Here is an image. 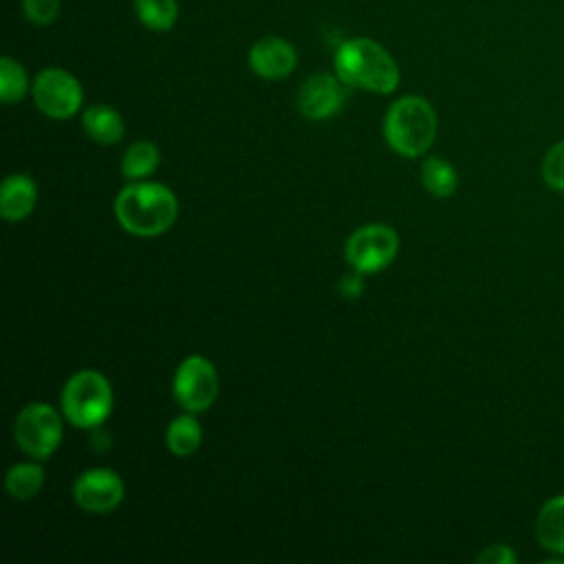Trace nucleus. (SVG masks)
<instances>
[{
	"instance_id": "nucleus-1",
	"label": "nucleus",
	"mask_w": 564,
	"mask_h": 564,
	"mask_svg": "<svg viewBox=\"0 0 564 564\" xmlns=\"http://www.w3.org/2000/svg\"><path fill=\"white\" fill-rule=\"evenodd\" d=\"M115 216L128 234L152 238L165 234L174 225L178 200L174 192L161 183L137 181L117 194Z\"/></svg>"
},
{
	"instance_id": "nucleus-2",
	"label": "nucleus",
	"mask_w": 564,
	"mask_h": 564,
	"mask_svg": "<svg viewBox=\"0 0 564 564\" xmlns=\"http://www.w3.org/2000/svg\"><path fill=\"white\" fill-rule=\"evenodd\" d=\"M335 73L348 88L390 95L399 86V66L392 55L370 37H352L335 51Z\"/></svg>"
},
{
	"instance_id": "nucleus-3",
	"label": "nucleus",
	"mask_w": 564,
	"mask_h": 564,
	"mask_svg": "<svg viewBox=\"0 0 564 564\" xmlns=\"http://www.w3.org/2000/svg\"><path fill=\"white\" fill-rule=\"evenodd\" d=\"M436 112L432 104L419 95L397 99L383 117L386 143L403 156H421L436 137Z\"/></svg>"
},
{
	"instance_id": "nucleus-4",
	"label": "nucleus",
	"mask_w": 564,
	"mask_h": 564,
	"mask_svg": "<svg viewBox=\"0 0 564 564\" xmlns=\"http://www.w3.org/2000/svg\"><path fill=\"white\" fill-rule=\"evenodd\" d=\"M110 410L112 388L101 372L79 370L64 383L62 412L75 427H97L108 419Z\"/></svg>"
},
{
	"instance_id": "nucleus-5",
	"label": "nucleus",
	"mask_w": 564,
	"mask_h": 564,
	"mask_svg": "<svg viewBox=\"0 0 564 564\" xmlns=\"http://www.w3.org/2000/svg\"><path fill=\"white\" fill-rule=\"evenodd\" d=\"M62 419L53 405L35 401L22 408L13 423L15 443L31 458H48L62 443Z\"/></svg>"
},
{
	"instance_id": "nucleus-6",
	"label": "nucleus",
	"mask_w": 564,
	"mask_h": 564,
	"mask_svg": "<svg viewBox=\"0 0 564 564\" xmlns=\"http://www.w3.org/2000/svg\"><path fill=\"white\" fill-rule=\"evenodd\" d=\"M399 251V236L390 225L372 223L352 231L346 240L344 256L357 273L383 271Z\"/></svg>"
},
{
	"instance_id": "nucleus-7",
	"label": "nucleus",
	"mask_w": 564,
	"mask_h": 564,
	"mask_svg": "<svg viewBox=\"0 0 564 564\" xmlns=\"http://www.w3.org/2000/svg\"><path fill=\"white\" fill-rule=\"evenodd\" d=\"M33 101L51 119H70L82 108V84L64 68L51 66L37 73L33 82Z\"/></svg>"
},
{
	"instance_id": "nucleus-8",
	"label": "nucleus",
	"mask_w": 564,
	"mask_h": 564,
	"mask_svg": "<svg viewBox=\"0 0 564 564\" xmlns=\"http://www.w3.org/2000/svg\"><path fill=\"white\" fill-rule=\"evenodd\" d=\"M218 394V375L209 359L185 357L174 372V397L185 412H205Z\"/></svg>"
},
{
	"instance_id": "nucleus-9",
	"label": "nucleus",
	"mask_w": 564,
	"mask_h": 564,
	"mask_svg": "<svg viewBox=\"0 0 564 564\" xmlns=\"http://www.w3.org/2000/svg\"><path fill=\"white\" fill-rule=\"evenodd\" d=\"M126 487L117 471L106 467H93L77 476L73 485L75 502L90 513H108L123 500Z\"/></svg>"
},
{
	"instance_id": "nucleus-10",
	"label": "nucleus",
	"mask_w": 564,
	"mask_h": 564,
	"mask_svg": "<svg viewBox=\"0 0 564 564\" xmlns=\"http://www.w3.org/2000/svg\"><path fill=\"white\" fill-rule=\"evenodd\" d=\"M346 88L348 86L337 77V73H315L302 84L297 93V108L306 119H328L344 106Z\"/></svg>"
},
{
	"instance_id": "nucleus-11",
	"label": "nucleus",
	"mask_w": 564,
	"mask_h": 564,
	"mask_svg": "<svg viewBox=\"0 0 564 564\" xmlns=\"http://www.w3.org/2000/svg\"><path fill=\"white\" fill-rule=\"evenodd\" d=\"M249 66L262 79L289 77L297 66V51L284 37H262L249 48Z\"/></svg>"
},
{
	"instance_id": "nucleus-12",
	"label": "nucleus",
	"mask_w": 564,
	"mask_h": 564,
	"mask_svg": "<svg viewBox=\"0 0 564 564\" xmlns=\"http://www.w3.org/2000/svg\"><path fill=\"white\" fill-rule=\"evenodd\" d=\"M37 203V185L29 174H11L0 189V214L9 223L24 220Z\"/></svg>"
},
{
	"instance_id": "nucleus-13",
	"label": "nucleus",
	"mask_w": 564,
	"mask_h": 564,
	"mask_svg": "<svg viewBox=\"0 0 564 564\" xmlns=\"http://www.w3.org/2000/svg\"><path fill=\"white\" fill-rule=\"evenodd\" d=\"M84 132L99 145H115L121 141L126 126L123 117L106 104H93L82 115Z\"/></svg>"
},
{
	"instance_id": "nucleus-14",
	"label": "nucleus",
	"mask_w": 564,
	"mask_h": 564,
	"mask_svg": "<svg viewBox=\"0 0 564 564\" xmlns=\"http://www.w3.org/2000/svg\"><path fill=\"white\" fill-rule=\"evenodd\" d=\"M535 538L542 549L564 555V496L546 500L535 520Z\"/></svg>"
},
{
	"instance_id": "nucleus-15",
	"label": "nucleus",
	"mask_w": 564,
	"mask_h": 564,
	"mask_svg": "<svg viewBox=\"0 0 564 564\" xmlns=\"http://www.w3.org/2000/svg\"><path fill=\"white\" fill-rule=\"evenodd\" d=\"M200 441H203V430H200L194 412L181 414L170 421L167 432H165V443L174 456L185 458V456L194 454L198 449Z\"/></svg>"
},
{
	"instance_id": "nucleus-16",
	"label": "nucleus",
	"mask_w": 564,
	"mask_h": 564,
	"mask_svg": "<svg viewBox=\"0 0 564 564\" xmlns=\"http://www.w3.org/2000/svg\"><path fill=\"white\" fill-rule=\"evenodd\" d=\"M161 163V152L152 141L132 143L121 159V174L130 181H141L150 176Z\"/></svg>"
},
{
	"instance_id": "nucleus-17",
	"label": "nucleus",
	"mask_w": 564,
	"mask_h": 564,
	"mask_svg": "<svg viewBox=\"0 0 564 564\" xmlns=\"http://www.w3.org/2000/svg\"><path fill=\"white\" fill-rule=\"evenodd\" d=\"M421 181L432 196L447 198L458 187V174L452 163L441 156H430L421 165Z\"/></svg>"
},
{
	"instance_id": "nucleus-18",
	"label": "nucleus",
	"mask_w": 564,
	"mask_h": 564,
	"mask_svg": "<svg viewBox=\"0 0 564 564\" xmlns=\"http://www.w3.org/2000/svg\"><path fill=\"white\" fill-rule=\"evenodd\" d=\"M134 13L139 22L150 31H170L178 18L176 0H134Z\"/></svg>"
},
{
	"instance_id": "nucleus-19",
	"label": "nucleus",
	"mask_w": 564,
	"mask_h": 564,
	"mask_svg": "<svg viewBox=\"0 0 564 564\" xmlns=\"http://www.w3.org/2000/svg\"><path fill=\"white\" fill-rule=\"evenodd\" d=\"M44 485V469L37 463H18L7 471V491L11 498L29 500Z\"/></svg>"
},
{
	"instance_id": "nucleus-20",
	"label": "nucleus",
	"mask_w": 564,
	"mask_h": 564,
	"mask_svg": "<svg viewBox=\"0 0 564 564\" xmlns=\"http://www.w3.org/2000/svg\"><path fill=\"white\" fill-rule=\"evenodd\" d=\"M29 90V77L22 64L13 57L0 59V99L4 104L20 101Z\"/></svg>"
},
{
	"instance_id": "nucleus-21",
	"label": "nucleus",
	"mask_w": 564,
	"mask_h": 564,
	"mask_svg": "<svg viewBox=\"0 0 564 564\" xmlns=\"http://www.w3.org/2000/svg\"><path fill=\"white\" fill-rule=\"evenodd\" d=\"M542 176L551 189L564 192V141L555 143L542 163Z\"/></svg>"
},
{
	"instance_id": "nucleus-22",
	"label": "nucleus",
	"mask_w": 564,
	"mask_h": 564,
	"mask_svg": "<svg viewBox=\"0 0 564 564\" xmlns=\"http://www.w3.org/2000/svg\"><path fill=\"white\" fill-rule=\"evenodd\" d=\"M22 11L37 26L51 24L59 13V0H22Z\"/></svg>"
},
{
	"instance_id": "nucleus-23",
	"label": "nucleus",
	"mask_w": 564,
	"mask_h": 564,
	"mask_svg": "<svg viewBox=\"0 0 564 564\" xmlns=\"http://www.w3.org/2000/svg\"><path fill=\"white\" fill-rule=\"evenodd\" d=\"M476 562H480V564H513L516 555L507 544H491L476 557Z\"/></svg>"
},
{
	"instance_id": "nucleus-24",
	"label": "nucleus",
	"mask_w": 564,
	"mask_h": 564,
	"mask_svg": "<svg viewBox=\"0 0 564 564\" xmlns=\"http://www.w3.org/2000/svg\"><path fill=\"white\" fill-rule=\"evenodd\" d=\"M341 293L346 295V297H359L361 293H364V282H361V278L359 275H346L344 280H341Z\"/></svg>"
}]
</instances>
